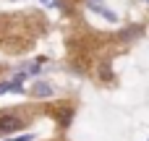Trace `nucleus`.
<instances>
[{
    "mask_svg": "<svg viewBox=\"0 0 149 141\" xmlns=\"http://www.w3.org/2000/svg\"><path fill=\"white\" fill-rule=\"evenodd\" d=\"M34 94H37V97H50V94H52V86H50V84H42V81H39V84L34 86Z\"/></svg>",
    "mask_w": 149,
    "mask_h": 141,
    "instance_id": "f03ea898",
    "label": "nucleus"
},
{
    "mask_svg": "<svg viewBox=\"0 0 149 141\" xmlns=\"http://www.w3.org/2000/svg\"><path fill=\"white\" fill-rule=\"evenodd\" d=\"M21 118H16V115H3L0 118V133H10V131H18L21 128Z\"/></svg>",
    "mask_w": 149,
    "mask_h": 141,
    "instance_id": "f257e3e1",
    "label": "nucleus"
},
{
    "mask_svg": "<svg viewBox=\"0 0 149 141\" xmlns=\"http://www.w3.org/2000/svg\"><path fill=\"white\" fill-rule=\"evenodd\" d=\"M60 123H63V126H68V123H71V110L60 113Z\"/></svg>",
    "mask_w": 149,
    "mask_h": 141,
    "instance_id": "7ed1b4c3",
    "label": "nucleus"
},
{
    "mask_svg": "<svg viewBox=\"0 0 149 141\" xmlns=\"http://www.w3.org/2000/svg\"><path fill=\"white\" fill-rule=\"evenodd\" d=\"M34 139V136H31V133H26V136H21V139H13V141H31Z\"/></svg>",
    "mask_w": 149,
    "mask_h": 141,
    "instance_id": "20e7f679",
    "label": "nucleus"
}]
</instances>
